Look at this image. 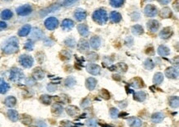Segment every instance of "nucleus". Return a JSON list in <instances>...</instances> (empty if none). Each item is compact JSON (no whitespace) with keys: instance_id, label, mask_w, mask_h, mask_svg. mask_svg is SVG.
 <instances>
[{"instance_id":"nucleus-38","label":"nucleus","mask_w":179,"mask_h":127,"mask_svg":"<svg viewBox=\"0 0 179 127\" xmlns=\"http://www.w3.org/2000/svg\"><path fill=\"white\" fill-rule=\"evenodd\" d=\"M40 101L43 104H46V105H49V104L51 103V101H52V98L49 96V95L44 94L41 95V98H40Z\"/></svg>"},{"instance_id":"nucleus-25","label":"nucleus","mask_w":179,"mask_h":127,"mask_svg":"<svg viewBox=\"0 0 179 127\" xmlns=\"http://www.w3.org/2000/svg\"><path fill=\"white\" fill-rule=\"evenodd\" d=\"M147 94L144 91H140V92H136L134 93V100L142 102L146 99Z\"/></svg>"},{"instance_id":"nucleus-47","label":"nucleus","mask_w":179,"mask_h":127,"mask_svg":"<svg viewBox=\"0 0 179 127\" xmlns=\"http://www.w3.org/2000/svg\"><path fill=\"white\" fill-rule=\"evenodd\" d=\"M88 59L89 61H96L98 59V55L95 52H90L88 55Z\"/></svg>"},{"instance_id":"nucleus-39","label":"nucleus","mask_w":179,"mask_h":127,"mask_svg":"<svg viewBox=\"0 0 179 127\" xmlns=\"http://www.w3.org/2000/svg\"><path fill=\"white\" fill-rule=\"evenodd\" d=\"M32 36L34 37L35 40H39V39H41V37L43 36V33H42V32H41L40 29H38V28H34V30L32 31Z\"/></svg>"},{"instance_id":"nucleus-17","label":"nucleus","mask_w":179,"mask_h":127,"mask_svg":"<svg viewBox=\"0 0 179 127\" xmlns=\"http://www.w3.org/2000/svg\"><path fill=\"white\" fill-rule=\"evenodd\" d=\"M164 115L161 112L154 113L152 115V116H151V121H152L153 123L159 124V123H161L162 121H164Z\"/></svg>"},{"instance_id":"nucleus-33","label":"nucleus","mask_w":179,"mask_h":127,"mask_svg":"<svg viewBox=\"0 0 179 127\" xmlns=\"http://www.w3.org/2000/svg\"><path fill=\"white\" fill-rule=\"evenodd\" d=\"M131 32L134 35H140L144 33V29L140 25H135L131 28Z\"/></svg>"},{"instance_id":"nucleus-42","label":"nucleus","mask_w":179,"mask_h":127,"mask_svg":"<svg viewBox=\"0 0 179 127\" xmlns=\"http://www.w3.org/2000/svg\"><path fill=\"white\" fill-rule=\"evenodd\" d=\"M86 125H87V126L88 127H97L98 123H97V121L96 119L91 118L88 119V121H86Z\"/></svg>"},{"instance_id":"nucleus-40","label":"nucleus","mask_w":179,"mask_h":127,"mask_svg":"<svg viewBox=\"0 0 179 127\" xmlns=\"http://www.w3.org/2000/svg\"><path fill=\"white\" fill-rule=\"evenodd\" d=\"M144 67L148 70H151L154 68V63L151 59H147L144 63Z\"/></svg>"},{"instance_id":"nucleus-58","label":"nucleus","mask_w":179,"mask_h":127,"mask_svg":"<svg viewBox=\"0 0 179 127\" xmlns=\"http://www.w3.org/2000/svg\"><path fill=\"white\" fill-rule=\"evenodd\" d=\"M112 78H113V79L117 80V81H120V80H121V78H120V75H118V74H113V75H112Z\"/></svg>"},{"instance_id":"nucleus-14","label":"nucleus","mask_w":179,"mask_h":127,"mask_svg":"<svg viewBox=\"0 0 179 127\" xmlns=\"http://www.w3.org/2000/svg\"><path fill=\"white\" fill-rule=\"evenodd\" d=\"M173 30L171 29L170 27H164V28L160 32V33H159V36H160L162 39L166 40V39L170 38L171 36L173 35Z\"/></svg>"},{"instance_id":"nucleus-55","label":"nucleus","mask_w":179,"mask_h":127,"mask_svg":"<svg viewBox=\"0 0 179 127\" xmlns=\"http://www.w3.org/2000/svg\"><path fill=\"white\" fill-rule=\"evenodd\" d=\"M146 54L147 55H153L154 54V48L153 47H149L146 50Z\"/></svg>"},{"instance_id":"nucleus-30","label":"nucleus","mask_w":179,"mask_h":127,"mask_svg":"<svg viewBox=\"0 0 179 127\" xmlns=\"http://www.w3.org/2000/svg\"><path fill=\"white\" fill-rule=\"evenodd\" d=\"M164 74H162V73H156L154 74V79H153V82L155 84V85H159V84H161L163 83V81H164Z\"/></svg>"},{"instance_id":"nucleus-32","label":"nucleus","mask_w":179,"mask_h":127,"mask_svg":"<svg viewBox=\"0 0 179 127\" xmlns=\"http://www.w3.org/2000/svg\"><path fill=\"white\" fill-rule=\"evenodd\" d=\"M4 103L8 107H13V106L16 105L17 103V99L14 97L12 96H10V97H8V98L5 99L4 101Z\"/></svg>"},{"instance_id":"nucleus-26","label":"nucleus","mask_w":179,"mask_h":127,"mask_svg":"<svg viewBox=\"0 0 179 127\" xmlns=\"http://www.w3.org/2000/svg\"><path fill=\"white\" fill-rule=\"evenodd\" d=\"M31 29H32V27L30 26L29 24L25 25L18 31V35L19 36H27L31 32Z\"/></svg>"},{"instance_id":"nucleus-15","label":"nucleus","mask_w":179,"mask_h":127,"mask_svg":"<svg viewBox=\"0 0 179 127\" xmlns=\"http://www.w3.org/2000/svg\"><path fill=\"white\" fill-rule=\"evenodd\" d=\"M127 65L125 64V63H118L117 65H112V66H111L110 68H109V69L111 71H120V72H123V73H125V72H126V70H127Z\"/></svg>"},{"instance_id":"nucleus-37","label":"nucleus","mask_w":179,"mask_h":127,"mask_svg":"<svg viewBox=\"0 0 179 127\" xmlns=\"http://www.w3.org/2000/svg\"><path fill=\"white\" fill-rule=\"evenodd\" d=\"M160 16H161L163 18H171L172 16V11L170 10V8H164L161 10L160 12Z\"/></svg>"},{"instance_id":"nucleus-27","label":"nucleus","mask_w":179,"mask_h":127,"mask_svg":"<svg viewBox=\"0 0 179 127\" xmlns=\"http://www.w3.org/2000/svg\"><path fill=\"white\" fill-rule=\"evenodd\" d=\"M51 112L56 115H61L63 112V106L59 103L53 104V106H51Z\"/></svg>"},{"instance_id":"nucleus-29","label":"nucleus","mask_w":179,"mask_h":127,"mask_svg":"<svg viewBox=\"0 0 179 127\" xmlns=\"http://www.w3.org/2000/svg\"><path fill=\"white\" fill-rule=\"evenodd\" d=\"M121 15L120 13H119L118 12H116V11H113V12H111L110 14V20L114 22V23H118L119 22H120L121 20Z\"/></svg>"},{"instance_id":"nucleus-54","label":"nucleus","mask_w":179,"mask_h":127,"mask_svg":"<svg viewBox=\"0 0 179 127\" xmlns=\"http://www.w3.org/2000/svg\"><path fill=\"white\" fill-rule=\"evenodd\" d=\"M47 89H48L49 92H54L56 89V87L54 85V84H51V83H50V84H49V85L47 86Z\"/></svg>"},{"instance_id":"nucleus-5","label":"nucleus","mask_w":179,"mask_h":127,"mask_svg":"<svg viewBox=\"0 0 179 127\" xmlns=\"http://www.w3.org/2000/svg\"><path fill=\"white\" fill-rule=\"evenodd\" d=\"M58 26H59V21L55 17H50L45 21V27H46V29L50 30V31L56 29Z\"/></svg>"},{"instance_id":"nucleus-8","label":"nucleus","mask_w":179,"mask_h":127,"mask_svg":"<svg viewBox=\"0 0 179 127\" xmlns=\"http://www.w3.org/2000/svg\"><path fill=\"white\" fill-rule=\"evenodd\" d=\"M144 14L146 15L147 17H150V18L155 17L156 15L158 14L157 8L154 5H153V4H148L144 8Z\"/></svg>"},{"instance_id":"nucleus-53","label":"nucleus","mask_w":179,"mask_h":127,"mask_svg":"<svg viewBox=\"0 0 179 127\" xmlns=\"http://www.w3.org/2000/svg\"><path fill=\"white\" fill-rule=\"evenodd\" d=\"M76 1H78V0H65L64 1V4L65 6H70L73 3H75Z\"/></svg>"},{"instance_id":"nucleus-7","label":"nucleus","mask_w":179,"mask_h":127,"mask_svg":"<svg viewBox=\"0 0 179 127\" xmlns=\"http://www.w3.org/2000/svg\"><path fill=\"white\" fill-rule=\"evenodd\" d=\"M86 69L92 75H98L101 73V67L99 65H96V64H93L90 63L86 66Z\"/></svg>"},{"instance_id":"nucleus-1","label":"nucleus","mask_w":179,"mask_h":127,"mask_svg":"<svg viewBox=\"0 0 179 127\" xmlns=\"http://www.w3.org/2000/svg\"><path fill=\"white\" fill-rule=\"evenodd\" d=\"M19 50V44H18V40L14 36H12L8 40H7L6 42L3 45V53L7 55H12L16 52H18Z\"/></svg>"},{"instance_id":"nucleus-52","label":"nucleus","mask_w":179,"mask_h":127,"mask_svg":"<svg viewBox=\"0 0 179 127\" xmlns=\"http://www.w3.org/2000/svg\"><path fill=\"white\" fill-rule=\"evenodd\" d=\"M61 126H63V127H75V126H73V123H72V122H69V121H62Z\"/></svg>"},{"instance_id":"nucleus-23","label":"nucleus","mask_w":179,"mask_h":127,"mask_svg":"<svg viewBox=\"0 0 179 127\" xmlns=\"http://www.w3.org/2000/svg\"><path fill=\"white\" fill-rule=\"evenodd\" d=\"M90 45L94 50H97L101 45V39L98 36H93L90 39Z\"/></svg>"},{"instance_id":"nucleus-18","label":"nucleus","mask_w":179,"mask_h":127,"mask_svg":"<svg viewBox=\"0 0 179 127\" xmlns=\"http://www.w3.org/2000/svg\"><path fill=\"white\" fill-rule=\"evenodd\" d=\"M77 29L79 31V33L82 36H83V37L88 36V34H89L88 27L87 25H85V24H79V25H78Z\"/></svg>"},{"instance_id":"nucleus-51","label":"nucleus","mask_w":179,"mask_h":127,"mask_svg":"<svg viewBox=\"0 0 179 127\" xmlns=\"http://www.w3.org/2000/svg\"><path fill=\"white\" fill-rule=\"evenodd\" d=\"M117 102L119 106H120V108H122V109H125L126 106H127V105H128V102L126 100L120 101V102Z\"/></svg>"},{"instance_id":"nucleus-49","label":"nucleus","mask_w":179,"mask_h":127,"mask_svg":"<svg viewBox=\"0 0 179 127\" xmlns=\"http://www.w3.org/2000/svg\"><path fill=\"white\" fill-rule=\"evenodd\" d=\"M22 123H24V124H30L31 122H32V118L30 117L29 115H22Z\"/></svg>"},{"instance_id":"nucleus-20","label":"nucleus","mask_w":179,"mask_h":127,"mask_svg":"<svg viewBox=\"0 0 179 127\" xmlns=\"http://www.w3.org/2000/svg\"><path fill=\"white\" fill-rule=\"evenodd\" d=\"M10 89V85L5 80L0 78V94H5Z\"/></svg>"},{"instance_id":"nucleus-24","label":"nucleus","mask_w":179,"mask_h":127,"mask_svg":"<svg viewBox=\"0 0 179 127\" xmlns=\"http://www.w3.org/2000/svg\"><path fill=\"white\" fill-rule=\"evenodd\" d=\"M158 54L160 56H167L170 54V50L166 45H159V48H158Z\"/></svg>"},{"instance_id":"nucleus-19","label":"nucleus","mask_w":179,"mask_h":127,"mask_svg":"<svg viewBox=\"0 0 179 127\" xmlns=\"http://www.w3.org/2000/svg\"><path fill=\"white\" fill-rule=\"evenodd\" d=\"M32 76H33V79L35 80L43 79L45 78L44 71L40 68L35 69L32 73Z\"/></svg>"},{"instance_id":"nucleus-60","label":"nucleus","mask_w":179,"mask_h":127,"mask_svg":"<svg viewBox=\"0 0 179 127\" xmlns=\"http://www.w3.org/2000/svg\"><path fill=\"white\" fill-rule=\"evenodd\" d=\"M7 1H9V0H7Z\"/></svg>"},{"instance_id":"nucleus-41","label":"nucleus","mask_w":179,"mask_h":127,"mask_svg":"<svg viewBox=\"0 0 179 127\" xmlns=\"http://www.w3.org/2000/svg\"><path fill=\"white\" fill-rule=\"evenodd\" d=\"M110 4L114 8H120L123 5L125 0H109Z\"/></svg>"},{"instance_id":"nucleus-34","label":"nucleus","mask_w":179,"mask_h":127,"mask_svg":"<svg viewBox=\"0 0 179 127\" xmlns=\"http://www.w3.org/2000/svg\"><path fill=\"white\" fill-rule=\"evenodd\" d=\"M12 12L11 10H9V9H5V10H3V12H1V14H0V17L3 20H9L10 18L12 17Z\"/></svg>"},{"instance_id":"nucleus-2","label":"nucleus","mask_w":179,"mask_h":127,"mask_svg":"<svg viewBox=\"0 0 179 127\" xmlns=\"http://www.w3.org/2000/svg\"><path fill=\"white\" fill-rule=\"evenodd\" d=\"M93 19L95 22L99 25H104L108 20L107 13L103 9H98L93 13Z\"/></svg>"},{"instance_id":"nucleus-12","label":"nucleus","mask_w":179,"mask_h":127,"mask_svg":"<svg viewBox=\"0 0 179 127\" xmlns=\"http://www.w3.org/2000/svg\"><path fill=\"white\" fill-rule=\"evenodd\" d=\"M127 124L130 127H140L142 125V121L138 117L131 116L127 119Z\"/></svg>"},{"instance_id":"nucleus-21","label":"nucleus","mask_w":179,"mask_h":127,"mask_svg":"<svg viewBox=\"0 0 179 127\" xmlns=\"http://www.w3.org/2000/svg\"><path fill=\"white\" fill-rule=\"evenodd\" d=\"M62 29L64 31H69L74 27V22L71 19H65L62 22Z\"/></svg>"},{"instance_id":"nucleus-59","label":"nucleus","mask_w":179,"mask_h":127,"mask_svg":"<svg viewBox=\"0 0 179 127\" xmlns=\"http://www.w3.org/2000/svg\"><path fill=\"white\" fill-rule=\"evenodd\" d=\"M171 0H159V2L161 4H164V5H166V4H167V3H170Z\"/></svg>"},{"instance_id":"nucleus-44","label":"nucleus","mask_w":179,"mask_h":127,"mask_svg":"<svg viewBox=\"0 0 179 127\" xmlns=\"http://www.w3.org/2000/svg\"><path fill=\"white\" fill-rule=\"evenodd\" d=\"M65 44L69 46V47H74L75 46V45H76V42H75V40L73 38H69L66 39L65 41Z\"/></svg>"},{"instance_id":"nucleus-46","label":"nucleus","mask_w":179,"mask_h":127,"mask_svg":"<svg viewBox=\"0 0 179 127\" xmlns=\"http://www.w3.org/2000/svg\"><path fill=\"white\" fill-rule=\"evenodd\" d=\"M101 96H102V98L103 99H105V100H108L111 98V94H110V92L106 90V89H102L101 90Z\"/></svg>"},{"instance_id":"nucleus-35","label":"nucleus","mask_w":179,"mask_h":127,"mask_svg":"<svg viewBox=\"0 0 179 127\" xmlns=\"http://www.w3.org/2000/svg\"><path fill=\"white\" fill-rule=\"evenodd\" d=\"M76 79L73 77L70 76V77H68L65 80V85L67 87V88H73L74 87V85L76 84Z\"/></svg>"},{"instance_id":"nucleus-48","label":"nucleus","mask_w":179,"mask_h":127,"mask_svg":"<svg viewBox=\"0 0 179 127\" xmlns=\"http://www.w3.org/2000/svg\"><path fill=\"white\" fill-rule=\"evenodd\" d=\"M90 104H91L90 100H89L88 98H84V99L82 101V102H81V106H82L83 108H86V107H88V106H90Z\"/></svg>"},{"instance_id":"nucleus-9","label":"nucleus","mask_w":179,"mask_h":127,"mask_svg":"<svg viewBox=\"0 0 179 127\" xmlns=\"http://www.w3.org/2000/svg\"><path fill=\"white\" fill-rule=\"evenodd\" d=\"M165 75L168 79H175L178 77V71L177 69L173 68V67H168L165 70Z\"/></svg>"},{"instance_id":"nucleus-43","label":"nucleus","mask_w":179,"mask_h":127,"mask_svg":"<svg viewBox=\"0 0 179 127\" xmlns=\"http://www.w3.org/2000/svg\"><path fill=\"white\" fill-rule=\"evenodd\" d=\"M110 115L112 119H116L119 116V111H118L117 108L116 107H112L110 109Z\"/></svg>"},{"instance_id":"nucleus-4","label":"nucleus","mask_w":179,"mask_h":127,"mask_svg":"<svg viewBox=\"0 0 179 127\" xmlns=\"http://www.w3.org/2000/svg\"><path fill=\"white\" fill-rule=\"evenodd\" d=\"M19 63L22 66H23L24 68L29 69L33 65L34 59L32 56L27 55H22L19 58Z\"/></svg>"},{"instance_id":"nucleus-11","label":"nucleus","mask_w":179,"mask_h":127,"mask_svg":"<svg viewBox=\"0 0 179 127\" xmlns=\"http://www.w3.org/2000/svg\"><path fill=\"white\" fill-rule=\"evenodd\" d=\"M78 50L80 52H86L89 50V42L84 39H81L77 45Z\"/></svg>"},{"instance_id":"nucleus-56","label":"nucleus","mask_w":179,"mask_h":127,"mask_svg":"<svg viewBox=\"0 0 179 127\" xmlns=\"http://www.w3.org/2000/svg\"><path fill=\"white\" fill-rule=\"evenodd\" d=\"M6 27H7V23H6V22L0 21V30L5 29Z\"/></svg>"},{"instance_id":"nucleus-31","label":"nucleus","mask_w":179,"mask_h":127,"mask_svg":"<svg viewBox=\"0 0 179 127\" xmlns=\"http://www.w3.org/2000/svg\"><path fill=\"white\" fill-rule=\"evenodd\" d=\"M74 17L76 18L77 21H83V20L87 18V13H86V12H84V11H83V10H78V11H76L75 13H74Z\"/></svg>"},{"instance_id":"nucleus-45","label":"nucleus","mask_w":179,"mask_h":127,"mask_svg":"<svg viewBox=\"0 0 179 127\" xmlns=\"http://www.w3.org/2000/svg\"><path fill=\"white\" fill-rule=\"evenodd\" d=\"M24 48L27 50H29V51H32L34 48V43L32 42V40H28L27 42H26L25 45H24Z\"/></svg>"},{"instance_id":"nucleus-50","label":"nucleus","mask_w":179,"mask_h":127,"mask_svg":"<svg viewBox=\"0 0 179 127\" xmlns=\"http://www.w3.org/2000/svg\"><path fill=\"white\" fill-rule=\"evenodd\" d=\"M62 55H63L61 57L62 59H64V60H68V59H70V56H71L70 53H69V52L66 51V50H63Z\"/></svg>"},{"instance_id":"nucleus-36","label":"nucleus","mask_w":179,"mask_h":127,"mask_svg":"<svg viewBox=\"0 0 179 127\" xmlns=\"http://www.w3.org/2000/svg\"><path fill=\"white\" fill-rule=\"evenodd\" d=\"M169 106L175 109V108H177L179 106V98L178 97H172V98L169 99Z\"/></svg>"},{"instance_id":"nucleus-28","label":"nucleus","mask_w":179,"mask_h":127,"mask_svg":"<svg viewBox=\"0 0 179 127\" xmlns=\"http://www.w3.org/2000/svg\"><path fill=\"white\" fill-rule=\"evenodd\" d=\"M8 118L12 121H13V122L18 121V119H19V115H18V112L12 109H10L8 111Z\"/></svg>"},{"instance_id":"nucleus-16","label":"nucleus","mask_w":179,"mask_h":127,"mask_svg":"<svg viewBox=\"0 0 179 127\" xmlns=\"http://www.w3.org/2000/svg\"><path fill=\"white\" fill-rule=\"evenodd\" d=\"M97 83V81L96 79H94V78H88V79H86V82H85L86 88H87L88 90L93 91V90H94L95 88H96Z\"/></svg>"},{"instance_id":"nucleus-6","label":"nucleus","mask_w":179,"mask_h":127,"mask_svg":"<svg viewBox=\"0 0 179 127\" xmlns=\"http://www.w3.org/2000/svg\"><path fill=\"white\" fill-rule=\"evenodd\" d=\"M16 11H17V13L19 16H27L30 13H32V7L30 6L29 4H25V5H22V6H20L19 8H18Z\"/></svg>"},{"instance_id":"nucleus-13","label":"nucleus","mask_w":179,"mask_h":127,"mask_svg":"<svg viewBox=\"0 0 179 127\" xmlns=\"http://www.w3.org/2000/svg\"><path fill=\"white\" fill-rule=\"evenodd\" d=\"M147 27L150 32L155 33L159 28V22L157 20H150L147 23Z\"/></svg>"},{"instance_id":"nucleus-22","label":"nucleus","mask_w":179,"mask_h":127,"mask_svg":"<svg viewBox=\"0 0 179 127\" xmlns=\"http://www.w3.org/2000/svg\"><path fill=\"white\" fill-rule=\"evenodd\" d=\"M66 112L69 115L74 117L79 113V107H77L75 106H69L66 108Z\"/></svg>"},{"instance_id":"nucleus-10","label":"nucleus","mask_w":179,"mask_h":127,"mask_svg":"<svg viewBox=\"0 0 179 127\" xmlns=\"http://www.w3.org/2000/svg\"><path fill=\"white\" fill-rule=\"evenodd\" d=\"M130 85L131 86V87H133L134 89H142V88H144V81L141 79L140 78L136 77V78H134L133 79L130 80Z\"/></svg>"},{"instance_id":"nucleus-57","label":"nucleus","mask_w":179,"mask_h":127,"mask_svg":"<svg viewBox=\"0 0 179 127\" xmlns=\"http://www.w3.org/2000/svg\"><path fill=\"white\" fill-rule=\"evenodd\" d=\"M27 84H28V85H34L35 84V81L32 79H27Z\"/></svg>"},{"instance_id":"nucleus-3","label":"nucleus","mask_w":179,"mask_h":127,"mask_svg":"<svg viewBox=\"0 0 179 127\" xmlns=\"http://www.w3.org/2000/svg\"><path fill=\"white\" fill-rule=\"evenodd\" d=\"M9 79L11 81L14 83H21L24 79V74L22 69L18 68H12L10 71V75Z\"/></svg>"}]
</instances>
